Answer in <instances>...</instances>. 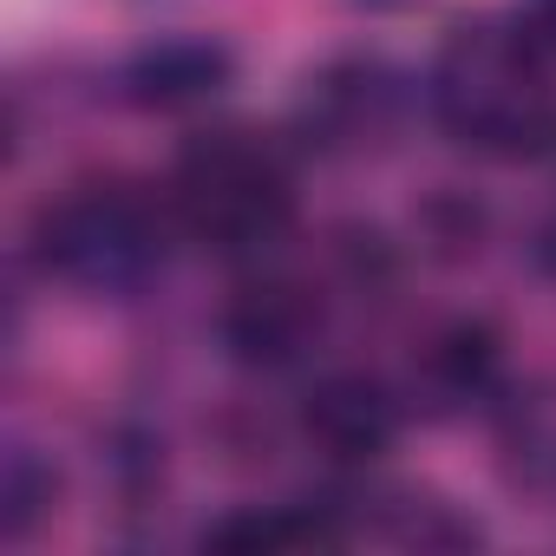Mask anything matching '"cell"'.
I'll return each mask as SVG.
<instances>
[{"label":"cell","instance_id":"cell-1","mask_svg":"<svg viewBox=\"0 0 556 556\" xmlns=\"http://www.w3.org/2000/svg\"><path fill=\"white\" fill-rule=\"evenodd\" d=\"M432 112L452 138L523 157L556 131L549 53L536 27H458L432 60Z\"/></svg>","mask_w":556,"mask_h":556},{"label":"cell","instance_id":"cell-2","mask_svg":"<svg viewBox=\"0 0 556 556\" xmlns=\"http://www.w3.org/2000/svg\"><path fill=\"white\" fill-rule=\"evenodd\" d=\"M170 210L177 223L236 255V249H262L282 236L289 223V177L255 138L242 131H210L197 138L184 157H177V177H170Z\"/></svg>","mask_w":556,"mask_h":556},{"label":"cell","instance_id":"cell-3","mask_svg":"<svg viewBox=\"0 0 556 556\" xmlns=\"http://www.w3.org/2000/svg\"><path fill=\"white\" fill-rule=\"evenodd\" d=\"M40 262L73 289H131L138 275H151L157 262V223L138 197L125 190H79L60 197L53 210H40Z\"/></svg>","mask_w":556,"mask_h":556},{"label":"cell","instance_id":"cell-4","mask_svg":"<svg viewBox=\"0 0 556 556\" xmlns=\"http://www.w3.org/2000/svg\"><path fill=\"white\" fill-rule=\"evenodd\" d=\"M302 426L334 458H380L393 445V432H400V406H393L387 387H374L361 374H334V380H321L308 393Z\"/></svg>","mask_w":556,"mask_h":556},{"label":"cell","instance_id":"cell-5","mask_svg":"<svg viewBox=\"0 0 556 556\" xmlns=\"http://www.w3.org/2000/svg\"><path fill=\"white\" fill-rule=\"evenodd\" d=\"M223 334H229L236 361H249V367H289L315 341V308H308L302 289H282V282H275V289H249L229 308Z\"/></svg>","mask_w":556,"mask_h":556},{"label":"cell","instance_id":"cell-6","mask_svg":"<svg viewBox=\"0 0 556 556\" xmlns=\"http://www.w3.org/2000/svg\"><path fill=\"white\" fill-rule=\"evenodd\" d=\"M223 79H229V53L210 47V40H164V47L138 53L131 73H125L131 99H138V105H164V112L210 99Z\"/></svg>","mask_w":556,"mask_h":556},{"label":"cell","instance_id":"cell-7","mask_svg":"<svg viewBox=\"0 0 556 556\" xmlns=\"http://www.w3.org/2000/svg\"><path fill=\"white\" fill-rule=\"evenodd\" d=\"M210 549H302V543H334V523L308 510H242L203 536Z\"/></svg>","mask_w":556,"mask_h":556},{"label":"cell","instance_id":"cell-8","mask_svg":"<svg viewBox=\"0 0 556 556\" xmlns=\"http://www.w3.org/2000/svg\"><path fill=\"white\" fill-rule=\"evenodd\" d=\"M491 361H497V354H491V334H484V328H452V334L439 341V354H432L439 380H445V387H458V393H465V387H478V380L491 374Z\"/></svg>","mask_w":556,"mask_h":556},{"label":"cell","instance_id":"cell-9","mask_svg":"<svg viewBox=\"0 0 556 556\" xmlns=\"http://www.w3.org/2000/svg\"><path fill=\"white\" fill-rule=\"evenodd\" d=\"M543 27H549V34H556V0H543Z\"/></svg>","mask_w":556,"mask_h":556}]
</instances>
